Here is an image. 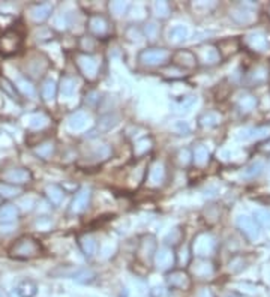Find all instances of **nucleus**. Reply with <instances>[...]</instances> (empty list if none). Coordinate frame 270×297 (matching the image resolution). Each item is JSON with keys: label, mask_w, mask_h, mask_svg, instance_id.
<instances>
[{"label": "nucleus", "mask_w": 270, "mask_h": 297, "mask_svg": "<svg viewBox=\"0 0 270 297\" xmlns=\"http://www.w3.org/2000/svg\"><path fill=\"white\" fill-rule=\"evenodd\" d=\"M186 74H185V71L183 69H180V68H177V66H168L165 71H164V77L165 78H171V80H180L183 78Z\"/></svg>", "instance_id": "obj_45"}, {"label": "nucleus", "mask_w": 270, "mask_h": 297, "mask_svg": "<svg viewBox=\"0 0 270 297\" xmlns=\"http://www.w3.org/2000/svg\"><path fill=\"white\" fill-rule=\"evenodd\" d=\"M227 297H236V296H227Z\"/></svg>", "instance_id": "obj_57"}, {"label": "nucleus", "mask_w": 270, "mask_h": 297, "mask_svg": "<svg viewBox=\"0 0 270 297\" xmlns=\"http://www.w3.org/2000/svg\"><path fill=\"white\" fill-rule=\"evenodd\" d=\"M77 89V80L74 77H69V75H65L60 80V84H59V92L62 96L68 98V96H72L74 92Z\"/></svg>", "instance_id": "obj_26"}, {"label": "nucleus", "mask_w": 270, "mask_h": 297, "mask_svg": "<svg viewBox=\"0 0 270 297\" xmlns=\"http://www.w3.org/2000/svg\"><path fill=\"white\" fill-rule=\"evenodd\" d=\"M176 159H177V164H179L180 167H188V165L192 162V153H191L189 149L185 147V149H180V150L177 152Z\"/></svg>", "instance_id": "obj_40"}, {"label": "nucleus", "mask_w": 270, "mask_h": 297, "mask_svg": "<svg viewBox=\"0 0 270 297\" xmlns=\"http://www.w3.org/2000/svg\"><path fill=\"white\" fill-rule=\"evenodd\" d=\"M195 102H197V98H195V96H185L183 101H180V102L177 104V107H176V108H177V113H183V111L188 113V111L192 108Z\"/></svg>", "instance_id": "obj_46"}, {"label": "nucleus", "mask_w": 270, "mask_h": 297, "mask_svg": "<svg viewBox=\"0 0 270 297\" xmlns=\"http://www.w3.org/2000/svg\"><path fill=\"white\" fill-rule=\"evenodd\" d=\"M21 189L18 186H14V185H8V183H0V197L3 198H12L17 197Z\"/></svg>", "instance_id": "obj_38"}, {"label": "nucleus", "mask_w": 270, "mask_h": 297, "mask_svg": "<svg viewBox=\"0 0 270 297\" xmlns=\"http://www.w3.org/2000/svg\"><path fill=\"white\" fill-rule=\"evenodd\" d=\"M90 198H92V191L90 188H81L75 194V197L72 200L71 204V213L74 215H81L84 213L89 206H90Z\"/></svg>", "instance_id": "obj_15"}, {"label": "nucleus", "mask_w": 270, "mask_h": 297, "mask_svg": "<svg viewBox=\"0 0 270 297\" xmlns=\"http://www.w3.org/2000/svg\"><path fill=\"white\" fill-rule=\"evenodd\" d=\"M89 123V116L83 111H75L68 117V128L74 132L83 131Z\"/></svg>", "instance_id": "obj_19"}, {"label": "nucleus", "mask_w": 270, "mask_h": 297, "mask_svg": "<svg viewBox=\"0 0 270 297\" xmlns=\"http://www.w3.org/2000/svg\"><path fill=\"white\" fill-rule=\"evenodd\" d=\"M45 195L53 206H60L65 200V191L59 185H48L45 188Z\"/></svg>", "instance_id": "obj_25"}, {"label": "nucleus", "mask_w": 270, "mask_h": 297, "mask_svg": "<svg viewBox=\"0 0 270 297\" xmlns=\"http://www.w3.org/2000/svg\"><path fill=\"white\" fill-rule=\"evenodd\" d=\"M128 8H129L128 2H110L108 3V9H110L111 15L117 17V18L123 17L128 12Z\"/></svg>", "instance_id": "obj_34"}, {"label": "nucleus", "mask_w": 270, "mask_h": 297, "mask_svg": "<svg viewBox=\"0 0 270 297\" xmlns=\"http://www.w3.org/2000/svg\"><path fill=\"white\" fill-rule=\"evenodd\" d=\"M258 150H260V152H263V153H267V155H269L270 153V138L266 140L264 143H261V144L258 146Z\"/></svg>", "instance_id": "obj_55"}, {"label": "nucleus", "mask_w": 270, "mask_h": 297, "mask_svg": "<svg viewBox=\"0 0 270 297\" xmlns=\"http://www.w3.org/2000/svg\"><path fill=\"white\" fill-rule=\"evenodd\" d=\"M152 296L153 297H167L168 296V291H167V288H164V287H155L153 291H152Z\"/></svg>", "instance_id": "obj_54"}, {"label": "nucleus", "mask_w": 270, "mask_h": 297, "mask_svg": "<svg viewBox=\"0 0 270 297\" xmlns=\"http://www.w3.org/2000/svg\"><path fill=\"white\" fill-rule=\"evenodd\" d=\"M95 48H97V39L93 36H83L80 39V50H81V53L90 54L92 51H95Z\"/></svg>", "instance_id": "obj_37"}, {"label": "nucleus", "mask_w": 270, "mask_h": 297, "mask_svg": "<svg viewBox=\"0 0 270 297\" xmlns=\"http://www.w3.org/2000/svg\"><path fill=\"white\" fill-rule=\"evenodd\" d=\"M266 72L263 71V69H257L254 74L251 75V78H252V83H255V84H258V83H263L264 80H266Z\"/></svg>", "instance_id": "obj_50"}, {"label": "nucleus", "mask_w": 270, "mask_h": 297, "mask_svg": "<svg viewBox=\"0 0 270 297\" xmlns=\"http://www.w3.org/2000/svg\"><path fill=\"white\" fill-rule=\"evenodd\" d=\"M86 29L90 33V36H93L95 39L108 38L113 32V27H111V23L108 20V17H105L102 14L90 15L87 20V24H86Z\"/></svg>", "instance_id": "obj_6"}, {"label": "nucleus", "mask_w": 270, "mask_h": 297, "mask_svg": "<svg viewBox=\"0 0 270 297\" xmlns=\"http://www.w3.org/2000/svg\"><path fill=\"white\" fill-rule=\"evenodd\" d=\"M255 221L264 227H270V212L267 210H257L255 212Z\"/></svg>", "instance_id": "obj_47"}, {"label": "nucleus", "mask_w": 270, "mask_h": 297, "mask_svg": "<svg viewBox=\"0 0 270 297\" xmlns=\"http://www.w3.org/2000/svg\"><path fill=\"white\" fill-rule=\"evenodd\" d=\"M143 33H144V36L147 38L149 41H156L159 38V35H161V27L158 26V23L156 21H147L146 24H144V27H143Z\"/></svg>", "instance_id": "obj_33"}, {"label": "nucleus", "mask_w": 270, "mask_h": 297, "mask_svg": "<svg viewBox=\"0 0 270 297\" xmlns=\"http://www.w3.org/2000/svg\"><path fill=\"white\" fill-rule=\"evenodd\" d=\"M156 249H158V246H156V239H155V236H152V234L143 236L140 245H138L137 258H138L143 264H147L149 261H153Z\"/></svg>", "instance_id": "obj_14"}, {"label": "nucleus", "mask_w": 270, "mask_h": 297, "mask_svg": "<svg viewBox=\"0 0 270 297\" xmlns=\"http://www.w3.org/2000/svg\"><path fill=\"white\" fill-rule=\"evenodd\" d=\"M42 252L41 243L32 236H23L14 242V245L9 248V255L15 260H30L38 257Z\"/></svg>", "instance_id": "obj_1"}, {"label": "nucleus", "mask_w": 270, "mask_h": 297, "mask_svg": "<svg viewBox=\"0 0 270 297\" xmlns=\"http://www.w3.org/2000/svg\"><path fill=\"white\" fill-rule=\"evenodd\" d=\"M54 150H56L54 141H45L42 144H38V147H35V155L42 159H48L53 156Z\"/></svg>", "instance_id": "obj_32"}, {"label": "nucleus", "mask_w": 270, "mask_h": 297, "mask_svg": "<svg viewBox=\"0 0 270 297\" xmlns=\"http://www.w3.org/2000/svg\"><path fill=\"white\" fill-rule=\"evenodd\" d=\"M75 65L78 72L87 80V81H97L99 77V60L93 54L86 53H77L75 54Z\"/></svg>", "instance_id": "obj_3"}, {"label": "nucleus", "mask_w": 270, "mask_h": 297, "mask_svg": "<svg viewBox=\"0 0 270 297\" xmlns=\"http://www.w3.org/2000/svg\"><path fill=\"white\" fill-rule=\"evenodd\" d=\"M194 53L198 60V65H203V66H215L222 60L218 47L210 45V44H204V45L197 47L194 50Z\"/></svg>", "instance_id": "obj_8"}, {"label": "nucleus", "mask_w": 270, "mask_h": 297, "mask_svg": "<svg viewBox=\"0 0 270 297\" xmlns=\"http://www.w3.org/2000/svg\"><path fill=\"white\" fill-rule=\"evenodd\" d=\"M174 129L179 132V134H182V135H186V134H189L191 132V126L188 125V122H176V125H174Z\"/></svg>", "instance_id": "obj_49"}, {"label": "nucleus", "mask_w": 270, "mask_h": 297, "mask_svg": "<svg viewBox=\"0 0 270 297\" xmlns=\"http://www.w3.org/2000/svg\"><path fill=\"white\" fill-rule=\"evenodd\" d=\"M117 123H119V117H117V116H114V114H107V116H104V117L101 119L98 126H101L104 131H110V129H113V128L116 126Z\"/></svg>", "instance_id": "obj_43"}, {"label": "nucleus", "mask_w": 270, "mask_h": 297, "mask_svg": "<svg viewBox=\"0 0 270 297\" xmlns=\"http://www.w3.org/2000/svg\"><path fill=\"white\" fill-rule=\"evenodd\" d=\"M57 84H56L53 80H47V81L42 84V90H41L42 99H44L45 102H53L54 98H56V95H57Z\"/></svg>", "instance_id": "obj_31"}, {"label": "nucleus", "mask_w": 270, "mask_h": 297, "mask_svg": "<svg viewBox=\"0 0 270 297\" xmlns=\"http://www.w3.org/2000/svg\"><path fill=\"white\" fill-rule=\"evenodd\" d=\"M23 48V36L17 30H6L0 35V56L11 57Z\"/></svg>", "instance_id": "obj_4"}, {"label": "nucleus", "mask_w": 270, "mask_h": 297, "mask_svg": "<svg viewBox=\"0 0 270 297\" xmlns=\"http://www.w3.org/2000/svg\"><path fill=\"white\" fill-rule=\"evenodd\" d=\"M15 291H17L18 297H33L38 291V285L33 281L26 279V281L20 282L17 288H15Z\"/></svg>", "instance_id": "obj_28"}, {"label": "nucleus", "mask_w": 270, "mask_h": 297, "mask_svg": "<svg viewBox=\"0 0 270 297\" xmlns=\"http://www.w3.org/2000/svg\"><path fill=\"white\" fill-rule=\"evenodd\" d=\"M188 254H189V252H188V249H186V248H185V249H180V252H179V264H182V266L189 264L191 257H189Z\"/></svg>", "instance_id": "obj_51"}, {"label": "nucleus", "mask_w": 270, "mask_h": 297, "mask_svg": "<svg viewBox=\"0 0 270 297\" xmlns=\"http://www.w3.org/2000/svg\"><path fill=\"white\" fill-rule=\"evenodd\" d=\"M93 278H95V273L90 269H80V270H77L74 273V279L78 281V282H83V284L93 281Z\"/></svg>", "instance_id": "obj_44"}, {"label": "nucleus", "mask_w": 270, "mask_h": 297, "mask_svg": "<svg viewBox=\"0 0 270 297\" xmlns=\"http://www.w3.org/2000/svg\"><path fill=\"white\" fill-rule=\"evenodd\" d=\"M14 86L18 90L21 95L24 96H33L35 95V86L32 84V81L24 77V75H17V78L14 80Z\"/></svg>", "instance_id": "obj_23"}, {"label": "nucleus", "mask_w": 270, "mask_h": 297, "mask_svg": "<svg viewBox=\"0 0 270 297\" xmlns=\"http://www.w3.org/2000/svg\"><path fill=\"white\" fill-rule=\"evenodd\" d=\"M153 149V140L152 137H143V138L137 140L132 146V153L135 158H143L146 156L150 150Z\"/></svg>", "instance_id": "obj_21"}, {"label": "nucleus", "mask_w": 270, "mask_h": 297, "mask_svg": "<svg viewBox=\"0 0 270 297\" xmlns=\"http://www.w3.org/2000/svg\"><path fill=\"white\" fill-rule=\"evenodd\" d=\"M167 180V167L162 161H155L146 173V186L150 189H159Z\"/></svg>", "instance_id": "obj_7"}, {"label": "nucleus", "mask_w": 270, "mask_h": 297, "mask_svg": "<svg viewBox=\"0 0 270 297\" xmlns=\"http://www.w3.org/2000/svg\"><path fill=\"white\" fill-rule=\"evenodd\" d=\"M221 114L216 113V111H206L203 113L200 117H198V125L204 129H210V128H215L221 123Z\"/></svg>", "instance_id": "obj_24"}, {"label": "nucleus", "mask_w": 270, "mask_h": 297, "mask_svg": "<svg viewBox=\"0 0 270 297\" xmlns=\"http://www.w3.org/2000/svg\"><path fill=\"white\" fill-rule=\"evenodd\" d=\"M51 12H53V5L51 3H36V5H32L27 9L29 18L35 24H41L45 20H48Z\"/></svg>", "instance_id": "obj_16"}, {"label": "nucleus", "mask_w": 270, "mask_h": 297, "mask_svg": "<svg viewBox=\"0 0 270 297\" xmlns=\"http://www.w3.org/2000/svg\"><path fill=\"white\" fill-rule=\"evenodd\" d=\"M2 179L5 183L8 185H14V186H20V185H26L29 182H32V173L29 168H24V167H12V168H8L2 173Z\"/></svg>", "instance_id": "obj_10"}, {"label": "nucleus", "mask_w": 270, "mask_h": 297, "mask_svg": "<svg viewBox=\"0 0 270 297\" xmlns=\"http://www.w3.org/2000/svg\"><path fill=\"white\" fill-rule=\"evenodd\" d=\"M18 218V209L14 204H5L0 207V222L2 224H12Z\"/></svg>", "instance_id": "obj_27"}, {"label": "nucleus", "mask_w": 270, "mask_h": 297, "mask_svg": "<svg viewBox=\"0 0 270 297\" xmlns=\"http://www.w3.org/2000/svg\"><path fill=\"white\" fill-rule=\"evenodd\" d=\"M170 60H171V51L167 50V48H159V47L144 48L138 54V62L143 66H147V68L167 66Z\"/></svg>", "instance_id": "obj_2"}, {"label": "nucleus", "mask_w": 270, "mask_h": 297, "mask_svg": "<svg viewBox=\"0 0 270 297\" xmlns=\"http://www.w3.org/2000/svg\"><path fill=\"white\" fill-rule=\"evenodd\" d=\"M152 14L158 20H167L171 14V8L168 2H155L152 5Z\"/></svg>", "instance_id": "obj_29"}, {"label": "nucleus", "mask_w": 270, "mask_h": 297, "mask_svg": "<svg viewBox=\"0 0 270 297\" xmlns=\"http://www.w3.org/2000/svg\"><path fill=\"white\" fill-rule=\"evenodd\" d=\"M48 117L45 114H32L29 117V128L30 129H42L48 125Z\"/></svg>", "instance_id": "obj_36"}, {"label": "nucleus", "mask_w": 270, "mask_h": 297, "mask_svg": "<svg viewBox=\"0 0 270 297\" xmlns=\"http://www.w3.org/2000/svg\"><path fill=\"white\" fill-rule=\"evenodd\" d=\"M87 101H89V105H90V107H95L98 102H99V93L95 92V90L89 92L87 96H86V102H87Z\"/></svg>", "instance_id": "obj_52"}, {"label": "nucleus", "mask_w": 270, "mask_h": 297, "mask_svg": "<svg viewBox=\"0 0 270 297\" xmlns=\"http://www.w3.org/2000/svg\"><path fill=\"white\" fill-rule=\"evenodd\" d=\"M176 264V254L171 246H161L156 249L153 257V266L159 272H167Z\"/></svg>", "instance_id": "obj_9"}, {"label": "nucleus", "mask_w": 270, "mask_h": 297, "mask_svg": "<svg viewBox=\"0 0 270 297\" xmlns=\"http://www.w3.org/2000/svg\"><path fill=\"white\" fill-rule=\"evenodd\" d=\"M237 225H239L240 231L249 240H255L260 236V228H258L255 219L249 218V216H240L237 221Z\"/></svg>", "instance_id": "obj_17"}, {"label": "nucleus", "mask_w": 270, "mask_h": 297, "mask_svg": "<svg viewBox=\"0 0 270 297\" xmlns=\"http://www.w3.org/2000/svg\"><path fill=\"white\" fill-rule=\"evenodd\" d=\"M191 251L195 258L212 257L216 251V240L210 233H198L192 240Z\"/></svg>", "instance_id": "obj_5"}, {"label": "nucleus", "mask_w": 270, "mask_h": 297, "mask_svg": "<svg viewBox=\"0 0 270 297\" xmlns=\"http://www.w3.org/2000/svg\"><path fill=\"white\" fill-rule=\"evenodd\" d=\"M186 36H188V27L183 24H177V26L171 27V30L168 33V39L173 44H182L186 39Z\"/></svg>", "instance_id": "obj_30"}, {"label": "nucleus", "mask_w": 270, "mask_h": 297, "mask_svg": "<svg viewBox=\"0 0 270 297\" xmlns=\"http://www.w3.org/2000/svg\"><path fill=\"white\" fill-rule=\"evenodd\" d=\"M255 105H257V99L249 95V96H243V98L239 101L237 108H239L240 113L248 114V113H251L252 110L255 108Z\"/></svg>", "instance_id": "obj_35"}, {"label": "nucleus", "mask_w": 270, "mask_h": 297, "mask_svg": "<svg viewBox=\"0 0 270 297\" xmlns=\"http://www.w3.org/2000/svg\"><path fill=\"white\" fill-rule=\"evenodd\" d=\"M191 273L200 281H207L215 276L216 269L209 258H195V261L191 264Z\"/></svg>", "instance_id": "obj_13"}, {"label": "nucleus", "mask_w": 270, "mask_h": 297, "mask_svg": "<svg viewBox=\"0 0 270 297\" xmlns=\"http://www.w3.org/2000/svg\"><path fill=\"white\" fill-rule=\"evenodd\" d=\"M167 284H168L170 288H174V290L188 291L192 287V278L183 269L171 270V272L167 273Z\"/></svg>", "instance_id": "obj_11"}, {"label": "nucleus", "mask_w": 270, "mask_h": 297, "mask_svg": "<svg viewBox=\"0 0 270 297\" xmlns=\"http://www.w3.org/2000/svg\"><path fill=\"white\" fill-rule=\"evenodd\" d=\"M194 297H215V293L209 287H203V288L197 290V293H195Z\"/></svg>", "instance_id": "obj_53"}, {"label": "nucleus", "mask_w": 270, "mask_h": 297, "mask_svg": "<svg viewBox=\"0 0 270 297\" xmlns=\"http://www.w3.org/2000/svg\"><path fill=\"white\" fill-rule=\"evenodd\" d=\"M80 248L83 251V254L87 258H92L97 254V239L93 237L92 234H83L78 239Z\"/></svg>", "instance_id": "obj_20"}, {"label": "nucleus", "mask_w": 270, "mask_h": 297, "mask_svg": "<svg viewBox=\"0 0 270 297\" xmlns=\"http://www.w3.org/2000/svg\"><path fill=\"white\" fill-rule=\"evenodd\" d=\"M209 161H210V153L204 144H198L194 147L192 162L197 167H206L209 164Z\"/></svg>", "instance_id": "obj_22"}, {"label": "nucleus", "mask_w": 270, "mask_h": 297, "mask_svg": "<svg viewBox=\"0 0 270 297\" xmlns=\"http://www.w3.org/2000/svg\"><path fill=\"white\" fill-rule=\"evenodd\" d=\"M245 45L251 48L252 51H264L267 48V38L263 33H251L245 36Z\"/></svg>", "instance_id": "obj_18"}, {"label": "nucleus", "mask_w": 270, "mask_h": 297, "mask_svg": "<svg viewBox=\"0 0 270 297\" xmlns=\"http://www.w3.org/2000/svg\"><path fill=\"white\" fill-rule=\"evenodd\" d=\"M232 17L233 20L236 21V23H239V24H246V23H249V21L252 20L249 12H248L246 9H242V8L234 9L232 12Z\"/></svg>", "instance_id": "obj_41"}, {"label": "nucleus", "mask_w": 270, "mask_h": 297, "mask_svg": "<svg viewBox=\"0 0 270 297\" xmlns=\"http://www.w3.org/2000/svg\"><path fill=\"white\" fill-rule=\"evenodd\" d=\"M0 297H5V296H3V293H2V291H0Z\"/></svg>", "instance_id": "obj_56"}, {"label": "nucleus", "mask_w": 270, "mask_h": 297, "mask_svg": "<svg viewBox=\"0 0 270 297\" xmlns=\"http://www.w3.org/2000/svg\"><path fill=\"white\" fill-rule=\"evenodd\" d=\"M261 170H263V162H254L251 164L248 168H246V171H245V176L246 177H255V176H258L260 173H261Z\"/></svg>", "instance_id": "obj_48"}, {"label": "nucleus", "mask_w": 270, "mask_h": 297, "mask_svg": "<svg viewBox=\"0 0 270 297\" xmlns=\"http://www.w3.org/2000/svg\"><path fill=\"white\" fill-rule=\"evenodd\" d=\"M182 239H183V233H182V230L177 227V228H174V230H171V231L168 233V236L165 237V243H167V246L171 245V248H173V246L179 245V243L182 242Z\"/></svg>", "instance_id": "obj_42"}, {"label": "nucleus", "mask_w": 270, "mask_h": 297, "mask_svg": "<svg viewBox=\"0 0 270 297\" xmlns=\"http://www.w3.org/2000/svg\"><path fill=\"white\" fill-rule=\"evenodd\" d=\"M171 65L183 69V71H192L198 66V60L195 57L192 50H177L171 54Z\"/></svg>", "instance_id": "obj_12"}, {"label": "nucleus", "mask_w": 270, "mask_h": 297, "mask_svg": "<svg viewBox=\"0 0 270 297\" xmlns=\"http://www.w3.org/2000/svg\"><path fill=\"white\" fill-rule=\"evenodd\" d=\"M0 87H2V90H3L5 93H8L12 99H18V93H17L18 90L15 89V86H14L12 81H9L8 78L2 77V78H0Z\"/></svg>", "instance_id": "obj_39"}]
</instances>
